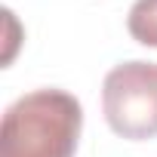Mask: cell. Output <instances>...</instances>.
<instances>
[{
  "mask_svg": "<svg viewBox=\"0 0 157 157\" xmlns=\"http://www.w3.org/2000/svg\"><path fill=\"white\" fill-rule=\"evenodd\" d=\"M83 129V105L46 86L19 96L0 123V157H74Z\"/></svg>",
  "mask_w": 157,
  "mask_h": 157,
  "instance_id": "obj_1",
  "label": "cell"
},
{
  "mask_svg": "<svg viewBox=\"0 0 157 157\" xmlns=\"http://www.w3.org/2000/svg\"><path fill=\"white\" fill-rule=\"evenodd\" d=\"M102 114L120 139H157V62L114 65L102 83Z\"/></svg>",
  "mask_w": 157,
  "mask_h": 157,
  "instance_id": "obj_2",
  "label": "cell"
},
{
  "mask_svg": "<svg viewBox=\"0 0 157 157\" xmlns=\"http://www.w3.org/2000/svg\"><path fill=\"white\" fill-rule=\"evenodd\" d=\"M126 31L136 43L157 49V0H136L126 16Z\"/></svg>",
  "mask_w": 157,
  "mask_h": 157,
  "instance_id": "obj_3",
  "label": "cell"
}]
</instances>
